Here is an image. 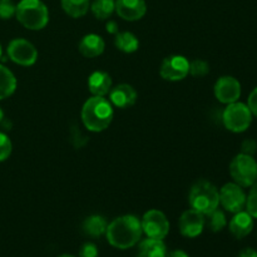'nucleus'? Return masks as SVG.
Listing matches in <instances>:
<instances>
[{
	"mask_svg": "<svg viewBox=\"0 0 257 257\" xmlns=\"http://www.w3.org/2000/svg\"><path fill=\"white\" fill-rule=\"evenodd\" d=\"M60 4L65 14L74 19L84 17L90 9V0H60Z\"/></svg>",
	"mask_w": 257,
	"mask_h": 257,
	"instance_id": "22",
	"label": "nucleus"
},
{
	"mask_svg": "<svg viewBox=\"0 0 257 257\" xmlns=\"http://www.w3.org/2000/svg\"><path fill=\"white\" fill-rule=\"evenodd\" d=\"M114 115L112 103L104 97L92 95L84 102L80 112L84 127L90 132H103L110 125Z\"/></svg>",
	"mask_w": 257,
	"mask_h": 257,
	"instance_id": "2",
	"label": "nucleus"
},
{
	"mask_svg": "<svg viewBox=\"0 0 257 257\" xmlns=\"http://www.w3.org/2000/svg\"><path fill=\"white\" fill-rule=\"evenodd\" d=\"M13 151V145L10 138L5 133L0 132V162H4L10 157Z\"/></svg>",
	"mask_w": 257,
	"mask_h": 257,
	"instance_id": "27",
	"label": "nucleus"
},
{
	"mask_svg": "<svg viewBox=\"0 0 257 257\" xmlns=\"http://www.w3.org/2000/svg\"><path fill=\"white\" fill-rule=\"evenodd\" d=\"M205 226V215L193 208L185 211L178 220L180 232L188 238H195L200 236L203 232Z\"/></svg>",
	"mask_w": 257,
	"mask_h": 257,
	"instance_id": "12",
	"label": "nucleus"
},
{
	"mask_svg": "<svg viewBox=\"0 0 257 257\" xmlns=\"http://www.w3.org/2000/svg\"><path fill=\"white\" fill-rule=\"evenodd\" d=\"M190 74V60L183 55H170L165 58L160 68V75L168 82H178Z\"/></svg>",
	"mask_w": 257,
	"mask_h": 257,
	"instance_id": "9",
	"label": "nucleus"
},
{
	"mask_svg": "<svg viewBox=\"0 0 257 257\" xmlns=\"http://www.w3.org/2000/svg\"><path fill=\"white\" fill-rule=\"evenodd\" d=\"M257 151V142L255 140H245L241 145V153L253 156Z\"/></svg>",
	"mask_w": 257,
	"mask_h": 257,
	"instance_id": "30",
	"label": "nucleus"
},
{
	"mask_svg": "<svg viewBox=\"0 0 257 257\" xmlns=\"http://www.w3.org/2000/svg\"><path fill=\"white\" fill-rule=\"evenodd\" d=\"M98 247L92 242L83 243L79 250V257H98Z\"/></svg>",
	"mask_w": 257,
	"mask_h": 257,
	"instance_id": "29",
	"label": "nucleus"
},
{
	"mask_svg": "<svg viewBox=\"0 0 257 257\" xmlns=\"http://www.w3.org/2000/svg\"><path fill=\"white\" fill-rule=\"evenodd\" d=\"M237 257H257V251L251 247L243 248V250L238 253Z\"/></svg>",
	"mask_w": 257,
	"mask_h": 257,
	"instance_id": "33",
	"label": "nucleus"
},
{
	"mask_svg": "<svg viewBox=\"0 0 257 257\" xmlns=\"http://www.w3.org/2000/svg\"><path fill=\"white\" fill-rule=\"evenodd\" d=\"M210 73V64L203 59H195L190 62V74L195 78H202Z\"/></svg>",
	"mask_w": 257,
	"mask_h": 257,
	"instance_id": "25",
	"label": "nucleus"
},
{
	"mask_svg": "<svg viewBox=\"0 0 257 257\" xmlns=\"http://www.w3.org/2000/svg\"><path fill=\"white\" fill-rule=\"evenodd\" d=\"M108 95H109V102L112 103V105L122 108V109L135 105L138 98L137 90L127 83H122V84L112 87Z\"/></svg>",
	"mask_w": 257,
	"mask_h": 257,
	"instance_id": "14",
	"label": "nucleus"
},
{
	"mask_svg": "<svg viewBox=\"0 0 257 257\" xmlns=\"http://www.w3.org/2000/svg\"><path fill=\"white\" fill-rule=\"evenodd\" d=\"M167 257H190L188 253L183 250H173L171 252H167Z\"/></svg>",
	"mask_w": 257,
	"mask_h": 257,
	"instance_id": "34",
	"label": "nucleus"
},
{
	"mask_svg": "<svg viewBox=\"0 0 257 257\" xmlns=\"http://www.w3.org/2000/svg\"><path fill=\"white\" fill-rule=\"evenodd\" d=\"M205 221L206 225L208 226L212 232H220L227 225V220H226V216L223 213V211L216 208L215 211L210 212L208 215H205Z\"/></svg>",
	"mask_w": 257,
	"mask_h": 257,
	"instance_id": "24",
	"label": "nucleus"
},
{
	"mask_svg": "<svg viewBox=\"0 0 257 257\" xmlns=\"http://www.w3.org/2000/svg\"><path fill=\"white\" fill-rule=\"evenodd\" d=\"M105 49V42L100 35L89 33L80 39L78 50L84 58H95L103 54Z\"/></svg>",
	"mask_w": 257,
	"mask_h": 257,
	"instance_id": "15",
	"label": "nucleus"
},
{
	"mask_svg": "<svg viewBox=\"0 0 257 257\" xmlns=\"http://www.w3.org/2000/svg\"><path fill=\"white\" fill-rule=\"evenodd\" d=\"M137 257H167V247L163 240L147 237L138 246Z\"/></svg>",
	"mask_w": 257,
	"mask_h": 257,
	"instance_id": "18",
	"label": "nucleus"
},
{
	"mask_svg": "<svg viewBox=\"0 0 257 257\" xmlns=\"http://www.w3.org/2000/svg\"><path fill=\"white\" fill-rule=\"evenodd\" d=\"M247 105L248 108H250L251 113H252L255 117H257V87L250 93V95H248Z\"/></svg>",
	"mask_w": 257,
	"mask_h": 257,
	"instance_id": "31",
	"label": "nucleus"
},
{
	"mask_svg": "<svg viewBox=\"0 0 257 257\" xmlns=\"http://www.w3.org/2000/svg\"><path fill=\"white\" fill-rule=\"evenodd\" d=\"M58 257H75V256L68 255V253H64V255H60V256H58Z\"/></svg>",
	"mask_w": 257,
	"mask_h": 257,
	"instance_id": "36",
	"label": "nucleus"
},
{
	"mask_svg": "<svg viewBox=\"0 0 257 257\" xmlns=\"http://www.w3.org/2000/svg\"><path fill=\"white\" fill-rule=\"evenodd\" d=\"M82 227L85 235L90 236V237H100V236L105 235L108 222L103 216L92 215L85 218Z\"/></svg>",
	"mask_w": 257,
	"mask_h": 257,
	"instance_id": "20",
	"label": "nucleus"
},
{
	"mask_svg": "<svg viewBox=\"0 0 257 257\" xmlns=\"http://www.w3.org/2000/svg\"><path fill=\"white\" fill-rule=\"evenodd\" d=\"M228 228L236 238L246 237L253 230V217L247 211H240L231 218Z\"/></svg>",
	"mask_w": 257,
	"mask_h": 257,
	"instance_id": "17",
	"label": "nucleus"
},
{
	"mask_svg": "<svg viewBox=\"0 0 257 257\" xmlns=\"http://www.w3.org/2000/svg\"><path fill=\"white\" fill-rule=\"evenodd\" d=\"M142 233V225L137 216L123 215L108 223L105 237L113 247L127 250L140 242Z\"/></svg>",
	"mask_w": 257,
	"mask_h": 257,
	"instance_id": "1",
	"label": "nucleus"
},
{
	"mask_svg": "<svg viewBox=\"0 0 257 257\" xmlns=\"http://www.w3.org/2000/svg\"><path fill=\"white\" fill-rule=\"evenodd\" d=\"M114 45L120 52L131 54L138 50L140 40L131 32H118L114 37Z\"/></svg>",
	"mask_w": 257,
	"mask_h": 257,
	"instance_id": "21",
	"label": "nucleus"
},
{
	"mask_svg": "<svg viewBox=\"0 0 257 257\" xmlns=\"http://www.w3.org/2000/svg\"><path fill=\"white\" fill-rule=\"evenodd\" d=\"M115 13L127 22H137L147 13L145 0H115Z\"/></svg>",
	"mask_w": 257,
	"mask_h": 257,
	"instance_id": "13",
	"label": "nucleus"
},
{
	"mask_svg": "<svg viewBox=\"0 0 257 257\" xmlns=\"http://www.w3.org/2000/svg\"><path fill=\"white\" fill-rule=\"evenodd\" d=\"M220 205L231 213H237L246 206V193L237 183L230 182L223 185L218 191Z\"/></svg>",
	"mask_w": 257,
	"mask_h": 257,
	"instance_id": "10",
	"label": "nucleus"
},
{
	"mask_svg": "<svg viewBox=\"0 0 257 257\" xmlns=\"http://www.w3.org/2000/svg\"><path fill=\"white\" fill-rule=\"evenodd\" d=\"M15 17L29 30H42L49 23V10L42 0H20L17 4Z\"/></svg>",
	"mask_w": 257,
	"mask_h": 257,
	"instance_id": "3",
	"label": "nucleus"
},
{
	"mask_svg": "<svg viewBox=\"0 0 257 257\" xmlns=\"http://www.w3.org/2000/svg\"><path fill=\"white\" fill-rule=\"evenodd\" d=\"M3 55V48H2V44H0V58H2Z\"/></svg>",
	"mask_w": 257,
	"mask_h": 257,
	"instance_id": "37",
	"label": "nucleus"
},
{
	"mask_svg": "<svg viewBox=\"0 0 257 257\" xmlns=\"http://www.w3.org/2000/svg\"><path fill=\"white\" fill-rule=\"evenodd\" d=\"M3 119H4V112H3V109L0 108V122H2Z\"/></svg>",
	"mask_w": 257,
	"mask_h": 257,
	"instance_id": "35",
	"label": "nucleus"
},
{
	"mask_svg": "<svg viewBox=\"0 0 257 257\" xmlns=\"http://www.w3.org/2000/svg\"><path fill=\"white\" fill-rule=\"evenodd\" d=\"M8 57L15 64L22 67H32L38 60V50L29 40L17 38L9 43L7 48Z\"/></svg>",
	"mask_w": 257,
	"mask_h": 257,
	"instance_id": "7",
	"label": "nucleus"
},
{
	"mask_svg": "<svg viewBox=\"0 0 257 257\" xmlns=\"http://www.w3.org/2000/svg\"><path fill=\"white\" fill-rule=\"evenodd\" d=\"M143 233L150 238L163 240L170 232V221L167 216L160 210H150L141 220Z\"/></svg>",
	"mask_w": 257,
	"mask_h": 257,
	"instance_id": "8",
	"label": "nucleus"
},
{
	"mask_svg": "<svg viewBox=\"0 0 257 257\" xmlns=\"http://www.w3.org/2000/svg\"><path fill=\"white\" fill-rule=\"evenodd\" d=\"M246 208L253 218H257V181L251 186L250 193L246 197Z\"/></svg>",
	"mask_w": 257,
	"mask_h": 257,
	"instance_id": "26",
	"label": "nucleus"
},
{
	"mask_svg": "<svg viewBox=\"0 0 257 257\" xmlns=\"http://www.w3.org/2000/svg\"><path fill=\"white\" fill-rule=\"evenodd\" d=\"M17 5L13 0H0V19L9 20L15 17Z\"/></svg>",
	"mask_w": 257,
	"mask_h": 257,
	"instance_id": "28",
	"label": "nucleus"
},
{
	"mask_svg": "<svg viewBox=\"0 0 257 257\" xmlns=\"http://www.w3.org/2000/svg\"><path fill=\"white\" fill-rule=\"evenodd\" d=\"M18 82L14 73L5 65L0 64V100L7 99L14 94Z\"/></svg>",
	"mask_w": 257,
	"mask_h": 257,
	"instance_id": "19",
	"label": "nucleus"
},
{
	"mask_svg": "<svg viewBox=\"0 0 257 257\" xmlns=\"http://www.w3.org/2000/svg\"><path fill=\"white\" fill-rule=\"evenodd\" d=\"M112 87V78L104 70H95L88 78V89L92 93V95L105 97L109 94Z\"/></svg>",
	"mask_w": 257,
	"mask_h": 257,
	"instance_id": "16",
	"label": "nucleus"
},
{
	"mask_svg": "<svg viewBox=\"0 0 257 257\" xmlns=\"http://www.w3.org/2000/svg\"><path fill=\"white\" fill-rule=\"evenodd\" d=\"M230 175L241 187H251L257 181V162L252 156L240 153L230 163Z\"/></svg>",
	"mask_w": 257,
	"mask_h": 257,
	"instance_id": "5",
	"label": "nucleus"
},
{
	"mask_svg": "<svg viewBox=\"0 0 257 257\" xmlns=\"http://www.w3.org/2000/svg\"><path fill=\"white\" fill-rule=\"evenodd\" d=\"M188 202H190L191 208L203 215H208L218 208L220 193H218L217 187L210 181L200 180L191 187Z\"/></svg>",
	"mask_w": 257,
	"mask_h": 257,
	"instance_id": "4",
	"label": "nucleus"
},
{
	"mask_svg": "<svg viewBox=\"0 0 257 257\" xmlns=\"http://www.w3.org/2000/svg\"><path fill=\"white\" fill-rule=\"evenodd\" d=\"M215 97L218 102L223 104H230V103L237 102L241 95V84L235 77L231 75H223L218 78L213 87Z\"/></svg>",
	"mask_w": 257,
	"mask_h": 257,
	"instance_id": "11",
	"label": "nucleus"
},
{
	"mask_svg": "<svg viewBox=\"0 0 257 257\" xmlns=\"http://www.w3.org/2000/svg\"><path fill=\"white\" fill-rule=\"evenodd\" d=\"M222 122L226 130H228L230 132H245L252 122V113L245 103H230L222 113Z\"/></svg>",
	"mask_w": 257,
	"mask_h": 257,
	"instance_id": "6",
	"label": "nucleus"
},
{
	"mask_svg": "<svg viewBox=\"0 0 257 257\" xmlns=\"http://www.w3.org/2000/svg\"><path fill=\"white\" fill-rule=\"evenodd\" d=\"M105 30H107V33H109V34L112 35H115L118 32H119V29H118V24L114 22V20H109V22L105 24Z\"/></svg>",
	"mask_w": 257,
	"mask_h": 257,
	"instance_id": "32",
	"label": "nucleus"
},
{
	"mask_svg": "<svg viewBox=\"0 0 257 257\" xmlns=\"http://www.w3.org/2000/svg\"><path fill=\"white\" fill-rule=\"evenodd\" d=\"M90 10L97 19L105 20L115 12V0H93Z\"/></svg>",
	"mask_w": 257,
	"mask_h": 257,
	"instance_id": "23",
	"label": "nucleus"
}]
</instances>
